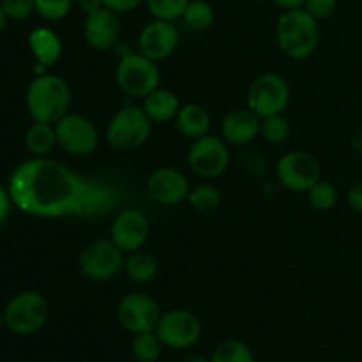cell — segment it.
Wrapping results in <instances>:
<instances>
[{"label":"cell","instance_id":"d4e9b609","mask_svg":"<svg viewBox=\"0 0 362 362\" xmlns=\"http://www.w3.org/2000/svg\"><path fill=\"white\" fill-rule=\"evenodd\" d=\"M182 20L191 30H207L214 23V7L207 0H189Z\"/></svg>","mask_w":362,"mask_h":362},{"label":"cell","instance_id":"484cf974","mask_svg":"<svg viewBox=\"0 0 362 362\" xmlns=\"http://www.w3.org/2000/svg\"><path fill=\"white\" fill-rule=\"evenodd\" d=\"M211 362H255L253 350L240 339H225L212 352Z\"/></svg>","mask_w":362,"mask_h":362},{"label":"cell","instance_id":"30bf717a","mask_svg":"<svg viewBox=\"0 0 362 362\" xmlns=\"http://www.w3.org/2000/svg\"><path fill=\"white\" fill-rule=\"evenodd\" d=\"M159 318H161V311H159L158 300L148 293H127L117 306V320L120 327L126 329L131 334L156 331Z\"/></svg>","mask_w":362,"mask_h":362},{"label":"cell","instance_id":"3957f363","mask_svg":"<svg viewBox=\"0 0 362 362\" xmlns=\"http://www.w3.org/2000/svg\"><path fill=\"white\" fill-rule=\"evenodd\" d=\"M318 23L304 7L285 11L276 23L278 46L286 57L304 60L315 53L318 46Z\"/></svg>","mask_w":362,"mask_h":362},{"label":"cell","instance_id":"60d3db41","mask_svg":"<svg viewBox=\"0 0 362 362\" xmlns=\"http://www.w3.org/2000/svg\"><path fill=\"white\" fill-rule=\"evenodd\" d=\"M357 151H359V156L362 158V129L359 133V138H357Z\"/></svg>","mask_w":362,"mask_h":362},{"label":"cell","instance_id":"83f0119b","mask_svg":"<svg viewBox=\"0 0 362 362\" xmlns=\"http://www.w3.org/2000/svg\"><path fill=\"white\" fill-rule=\"evenodd\" d=\"M145 4L156 20L175 21L182 18L189 0H145Z\"/></svg>","mask_w":362,"mask_h":362},{"label":"cell","instance_id":"9a60e30c","mask_svg":"<svg viewBox=\"0 0 362 362\" xmlns=\"http://www.w3.org/2000/svg\"><path fill=\"white\" fill-rule=\"evenodd\" d=\"M179 45V30L173 21L152 20L141 28L138 35V48L141 55L148 57L154 62L165 60L175 52Z\"/></svg>","mask_w":362,"mask_h":362},{"label":"cell","instance_id":"b9f144b4","mask_svg":"<svg viewBox=\"0 0 362 362\" xmlns=\"http://www.w3.org/2000/svg\"><path fill=\"white\" fill-rule=\"evenodd\" d=\"M4 325V311H0V327Z\"/></svg>","mask_w":362,"mask_h":362},{"label":"cell","instance_id":"7a4b0ae2","mask_svg":"<svg viewBox=\"0 0 362 362\" xmlns=\"http://www.w3.org/2000/svg\"><path fill=\"white\" fill-rule=\"evenodd\" d=\"M25 103L34 122L57 124L69 113V85L57 74H41L28 85Z\"/></svg>","mask_w":362,"mask_h":362},{"label":"cell","instance_id":"f35d334b","mask_svg":"<svg viewBox=\"0 0 362 362\" xmlns=\"http://www.w3.org/2000/svg\"><path fill=\"white\" fill-rule=\"evenodd\" d=\"M182 362H211V359H207V357H204V356H197V354H194V356L186 357Z\"/></svg>","mask_w":362,"mask_h":362},{"label":"cell","instance_id":"5b68a950","mask_svg":"<svg viewBox=\"0 0 362 362\" xmlns=\"http://www.w3.org/2000/svg\"><path fill=\"white\" fill-rule=\"evenodd\" d=\"M49 304L42 293L28 290L14 296L4 310V325L18 336H28L45 327Z\"/></svg>","mask_w":362,"mask_h":362},{"label":"cell","instance_id":"8fae6325","mask_svg":"<svg viewBox=\"0 0 362 362\" xmlns=\"http://www.w3.org/2000/svg\"><path fill=\"white\" fill-rule=\"evenodd\" d=\"M276 177L286 189L308 193L320 180V163L310 152H286L276 165Z\"/></svg>","mask_w":362,"mask_h":362},{"label":"cell","instance_id":"f546056e","mask_svg":"<svg viewBox=\"0 0 362 362\" xmlns=\"http://www.w3.org/2000/svg\"><path fill=\"white\" fill-rule=\"evenodd\" d=\"M260 133L269 144H283L290 134V124L283 117V113L267 117V119H262Z\"/></svg>","mask_w":362,"mask_h":362},{"label":"cell","instance_id":"e575fe53","mask_svg":"<svg viewBox=\"0 0 362 362\" xmlns=\"http://www.w3.org/2000/svg\"><path fill=\"white\" fill-rule=\"evenodd\" d=\"M346 200H349V205L352 207V211L362 214V182H356L350 187L349 194H346Z\"/></svg>","mask_w":362,"mask_h":362},{"label":"cell","instance_id":"836d02e7","mask_svg":"<svg viewBox=\"0 0 362 362\" xmlns=\"http://www.w3.org/2000/svg\"><path fill=\"white\" fill-rule=\"evenodd\" d=\"M103 4H105L106 9L113 11L117 14H124L136 9L141 4V0H103Z\"/></svg>","mask_w":362,"mask_h":362},{"label":"cell","instance_id":"603a6c76","mask_svg":"<svg viewBox=\"0 0 362 362\" xmlns=\"http://www.w3.org/2000/svg\"><path fill=\"white\" fill-rule=\"evenodd\" d=\"M124 269H126V274L129 276V279H133L134 283H151L152 279L158 276L159 265L152 255L145 253V251H134L129 253V257L124 262Z\"/></svg>","mask_w":362,"mask_h":362},{"label":"cell","instance_id":"ab89813d","mask_svg":"<svg viewBox=\"0 0 362 362\" xmlns=\"http://www.w3.org/2000/svg\"><path fill=\"white\" fill-rule=\"evenodd\" d=\"M6 21H7V16L2 9V4H0V32H2L4 27H6Z\"/></svg>","mask_w":362,"mask_h":362},{"label":"cell","instance_id":"e0dca14e","mask_svg":"<svg viewBox=\"0 0 362 362\" xmlns=\"http://www.w3.org/2000/svg\"><path fill=\"white\" fill-rule=\"evenodd\" d=\"M120 35L119 14L103 9L87 14L83 21V37L87 45L95 52H108L117 45Z\"/></svg>","mask_w":362,"mask_h":362},{"label":"cell","instance_id":"9c48e42d","mask_svg":"<svg viewBox=\"0 0 362 362\" xmlns=\"http://www.w3.org/2000/svg\"><path fill=\"white\" fill-rule=\"evenodd\" d=\"M124 255L112 239L94 240L81 251L80 271L92 281H106L124 267Z\"/></svg>","mask_w":362,"mask_h":362},{"label":"cell","instance_id":"74e56055","mask_svg":"<svg viewBox=\"0 0 362 362\" xmlns=\"http://www.w3.org/2000/svg\"><path fill=\"white\" fill-rule=\"evenodd\" d=\"M272 2H274L279 9L292 11V9H300V7H304V2H306V0H272Z\"/></svg>","mask_w":362,"mask_h":362},{"label":"cell","instance_id":"2e32d148","mask_svg":"<svg viewBox=\"0 0 362 362\" xmlns=\"http://www.w3.org/2000/svg\"><path fill=\"white\" fill-rule=\"evenodd\" d=\"M189 182L186 175L175 168L154 170L147 180V193L156 204L159 205H177L187 200L189 194Z\"/></svg>","mask_w":362,"mask_h":362},{"label":"cell","instance_id":"1f68e13d","mask_svg":"<svg viewBox=\"0 0 362 362\" xmlns=\"http://www.w3.org/2000/svg\"><path fill=\"white\" fill-rule=\"evenodd\" d=\"M2 9L7 20L23 21L35 13L34 0H2Z\"/></svg>","mask_w":362,"mask_h":362},{"label":"cell","instance_id":"ffe728a7","mask_svg":"<svg viewBox=\"0 0 362 362\" xmlns=\"http://www.w3.org/2000/svg\"><path fill=\"white\" fill-rule=\"evenodd\" d=\"M141 108L147 113L151 122H168V120L177 117L180 110V103L179 98L172 90L158 87L151 94L145 95Z\"/></svg>","mask_w":362,"mask_h":362},{"label":"cell","instance_id":"ba28073f","mask_svg":"<svg viewBox=\"0 0 362 362\" xmlns=\"http://www.w3.org/2000/svg\"><path fill=\"white\" fill-rule=\"evenodd\" d=\"M57 145L71 156H88L99 144L94 122L80 113H67L55 124Z\"/></svg>","mask_w":362,"mask_h":362},{"label":"cell","instance_id":"d6986e66","mask_svg":"<svg viewBox=\"0 0 362 362\" xmlns=\"http://www.w3.org/2000/svg\"><path fill=\"white\" fill-rule=\"evenodd\" d=\"M28 46L39 66H53L62 55V42L57 32L48 27H39L28 35Z\"/></svg>","mask_w":362,"mask_h":362},{"label":"cell","instance_id":"52a82bcc","mask_svg":"<svg viewBox=\"0 0 362 362\" xmlns=\"http://www.w3.org/2000/svg\"><path fill=\"white\" fill-rule=\"evenodd\" d=\"M290 101V87L279 74L265 73L255 78L247 88V108L260 119L279 115Z\"/></svg>","mask_w":362,"mask_h":362},{"label":"cell","instance_id":"6da1fadb","mask_svg":"<svg viewBox=\"0 0 362 362\" xmlns=\"http://www.w3.org/2000/svg\"><path fill=\"white\" fill-rule=\"evenodd\" d=\"M7 191L13 205L35 218H95L117 211L124 200L113 184L78 175L48 158L16 166Z\"/></svg>","mask_w":362,"mask_h":362},{"label":"cell","instance_id":"44dd1931","mask_svg":"<svg viewBox=\"0 0 362 362\" xmlns=\"http://www.w3.org/2000/svg\"><path fill=\"white\" fill-rule=\"evenodd\" d=\"M175 120L180 133L187 138H193V140L209 134L212 126L211 113L202 105H194V103L180 106Z\"/></svg>","mask_w":362,"mask_h":362},{"label":"cell","instance_id":"4dcf8cb0","mask_svg":"<svg viewBox=\"0 0 362 362\" xmlns=\"http://www.w3.org/2000/svg\"><path fill=\"white\" fill-rule=\"evenodd\" d=\"M35 13L48 21L64 20L73 9L74 0H34Z\"/></svg>","mask_w":362,"mask_h":362},{"label":"cell","instance_id":"4316f807","mask_svg":"<svg viewBox=\"0 0 362 362\" xmlns=\"http://www.w3.org/2000/svg\"><path fill=\"white\" fill-rule=\"evenodd\" d=\"M187 202L197 212H212L221 204V193L211 184H200L189 191Z\"/></svg>","mask_w":362,"mask_h":362},{"label":"cell","instance_id":"cb8c5ba5","mask_svg":"<svg viewBox=\"0 0 362 362\" xmlns=\"http://www.w3.org/2000/svg\"><path fill=\"white\" fill-rule=\"evenodd\" d=\"M163 346L165 345L156 331L138 332L131 339V354L138 362H156L161 357Z\"/></svg>","mask_w":362,"mask_h":362},{"label":"cell","instance_id":"4fadbf2b","mask_svg":"<svg viewBox=\"0 0 362 362\" xmlns=\"http://www.w3.org/2000/svg\"><path fill=\"white\" fill-rule=\"evenodd\" d=\"M163 345L172 350L191 349L202 336V324L194 313L187 310H172L161 315L156 327Z\"/></svg>","mask_w":362,"mask_h":362},{"label":"cell","instance_id":"8992f818","mask_svg":"<svg viewBox=\"0 0 362 362\" xmlns=\"http://www.w3.org/2000/svg\"><path fill=\"white\" fill-rule=\"evenodd\" d=\"M117 83L124 94L131 98H141L159 87L161 73L154 60L141 53H126L120 57L115 71Z\"/></svg>","mask_w":362,"mask_h":362},{"label":"cell","instance_id":"f1b7e54d","mask_svg":"<svg viewBox=\"0 0 362 362\" xmlns=\"http://www.w3.org/2000/svg\"><path fill=\"white\" fill-rule=\"evenodd\" d=\"M308 198L313 209L317 211H331L338 202V189L334 184L327 182V180H318L310 191H308Z\"/></svg>","mask_w":362,"mask_h":362},{"label":"cell","instance_id":"277c9868","mask_svg":"<svg viewBox=\"0 0 362 362\" xmlns=\"http://www.w3.org/2000/svg\"><path fill=\"white\" fill-rule=\"evenodd\" d=\"M152 122L141 106L127 105L120 108L106 126V141L119 152L136 151L151 136Z\"/></svg>","mask_w":362,"mask_h":362},{"label":"cell","instance_id":"ac0fdd59","mask_svg":"<svg viewBox=\"0 0 362 362\" xmlns=\"http://www.w3.org/2000/svg\"><path fill=\"white\" fill-rule=\"evenodd\" d=\"M262 119L250 108L232 110L221 122V134L225 141L233 145H246L260 134Z\"/></svg>","mask_w":362,"mask_h":362},{"label":"cell","instance_id":"7c38bea8","mask_svg":"<svg viewBox=\"0 0 362 362\" xmlns=\"http://www.w3.org/2000/svg\"><path fill=\"white\" fill-rule=\"evenodd\" d=\"M187 163L197 175L216 179L223 175L230 165V152L223 138L205 134L193 141L187 154Z\"/></svg>","mask_w":362,"mask_h":362},{"label":"cell","instance_id":"d590c367","mask_svg":"<svg viewBox=\"0 0 362 362\" xmlns=\"http://www.w3.org/2000/svg\"><path fill=\"white\" fill-rule=\"evenodd\" d=\"M11 204H13V200H11L9 197V191L4 189V187L0 186V226L6 223L7 216H9Z\"/></svg>","mask_w":362,"mask_h":362},{"label":"cell","instance_id":"7402d4cb","mask_svg":"<svg viewBox=\"0 0 362 362\" xmlns=\"http://www.w3.org/2000/svg\"><path fill=\"white\" fill-rule=\"evenodd\" d=\"M25 145L37 158H45L55 148L57 133L53 124L34 122L25 133Z\"/></svg>","mask_w":362,"mask_h":362},{"label":"cell","instance_id":"8d00e7d4","mask_svg":"<svg viewBox=\"0 0 362 362\" xmlns=\"http://www.w3.org/2000/svg\"><path fill=\"white\" fill-rule=\"evenodd\" d=\"M78 6H80V9L83 11L85 14H92L95 13V11L103 9L105 4H103V0H78Z\"/></svg>","mask_w":362,"mask_h":362},{"label":"cell","instance_id":"5bb4252c","mask_svg":"<svg viewBox=\"0 0 362 362\" xmlns=\"http://www.w3.org/2000/svg\"><path fill=\"white\" fill-rule=\"evenodd\" d=\"M148 233H151V223L144 212L138 209H122L117 212L115 219H113L110 239L124 253H134L144 247L148 239Z\"/></svg>","mask_w":362,"mask_h":362},{"label":"cell","instance_id":"d6a6232c","mask_svg":"<svg viewBox=\"0 0 362 362\" xmlns=\"http://www.w3.org/2000/svg\"><path fill=\"white\" fill-rule=\"evenodd\" d=\"M304 9L315 18V20H327L338 9V0H306Z\"/></svg>","mask_w":362,"mask_h":362}]
</instances>
